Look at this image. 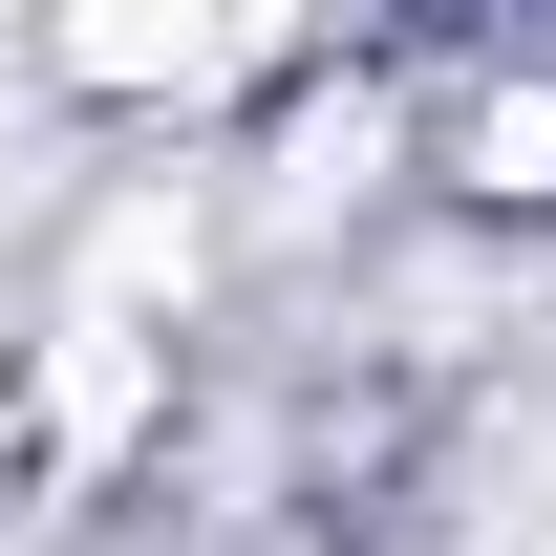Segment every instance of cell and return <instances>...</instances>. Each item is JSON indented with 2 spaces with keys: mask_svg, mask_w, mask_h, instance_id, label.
<instances>
[{
  "mask_svg": "<svg viewBox=\"0 0 556 556\" xmlns=\"http://www.w3.org/2000/svg\"><path fill=\"white\" fill-rule=\"evenodd\" d=\"M386 108H407V172H428L450 214L556 236V65H407Z\"/></svg>",
  "mask_w": 556,
  "mask_h": 556,
  "instance_id": "obj_2",
  "label": "cell"
},
{
  "mask_svg": "<svg viewBox=\"0 0 556 556\" xmlns=\"http://www.w3.org/2000/svg\"><path fill=\"white\" fill-rule=\"evenodd\" d=\"M407 65H556V0H407Z\"/></svg>",
  "mask_w": 556,
  "mask_h": 556,
  "instance_id": "obj_3",
  "label": "cell"
},
{
  "mask_svg": "<svg viewBox=\"0 0 556 556\" xmlns=\"http://www.w3.org/2000/svg\"><path fill=\"white\" fill-rule=\"evenodd\" d=\"M321 0H43V86L108 108V129H214L236 86L300 65Z\"/></svg>",
  "mask_w": 556,
  "mask_h": 556,
  "instance_id": "obj_1",
  "label": "cell"
}]
</instances>
